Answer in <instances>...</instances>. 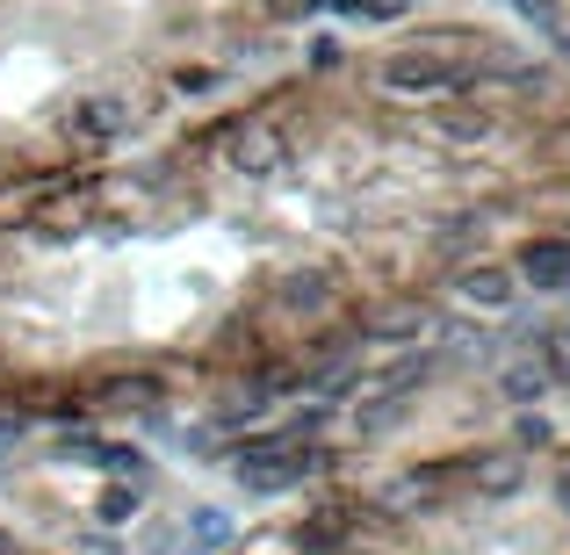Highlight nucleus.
I'll return each instance as SVG.
<instances>
[{"mask_svg":"<svg viewBox=\"0 0 570 555\" xmlns=\"http://www.w3.org/2000/svg\"><path fill=\"white\" fill-rule=\"evenodd\" d=\"M232 469H238V484H246L253 498H282V490H296L311 469H318V455H311L296 433H267V440H246V447H238Z\"/></svg>","mask_w":570,"mask_h":555,"instance_id":"nucleus-1","label":"nucleus"},{"mask_svg":"<svg viewBox=\"0 0 570 555\" xmlns=\"http://www.w3.org/2000/svg\"><path fill=\"white\" fill-rule=\"evenodd\" d=\"M383 87L390 95H455V87H470V72L448 66L441 51H390L383 58Z\"/></svg>","mask_w":570,"mask_h":555,"instance_id":"nucleus-2","label":"nucleus"},{"mask_svg":"<svg viewBox=\"0 0 570 555\" xmlns=\"http://www.w3.org/2000/svg\"><path fill=\"white\" fill-rule=\"evenodd\" d=\"M130 123H138V109H130L124 87H95V95L72 101V138H87V145H116Z\"/></svg>","mask_w":570,"mask_h":555,"instance_id":"nucleus-3","label":"nucleus"},{"mask_svg":"<svg viewBox=\"0 0 570 555\" xmlns=\"http://www.w3.org/2000/svg\"><path fill=\"white\" fill-rule=\"evenodd\" d=\"M333 296H340L333 267H282V275H275V310H282V318H325Z\"/></svg>","mask_w":570,"mask_h":555,"instance_id":"nucleus-4","label":"nucleus"},{"mask_svg":"<svg viewBox=\"0 0 570 555\" xmlns=\"http://www.w3.org/2000/svg\"><path fill=\"white\" fill-rule=\"evenodd\" d=\"M224 159H232V174H246V181H267V174H282V138L267 123H238L232 138H224Z\"/></svg>","mask_w":570,"mask_h":555,"instance_id":"nucleus-5","label":"nucleus"},{"mask_svg":"<svg viewBox=\"0 0 570 555\" xmlns=\"http://www.w3.org/2000/svg\"><path fill=\"white\" fill-rule=\"evenodd\" d=\"M513 289H520V275L499 260H476L455 275V304H470V310H513Z\"/></svg>","mask_w":570,"mask_h":555,"instance_id":"nucleus-6","label":"nucleus"},{"mask_svg":"<svg viewBox=\"0 0 570 555\" xmlns=\"http://www.w3.org/2000/svg\"><path fill=\"white\" fill-rule=\"evenodd\" d=\"M513 275L534 281V289H570V238H528Z\"/></svg>","mask_w":570,"mask_h":555,"instance_id":"nucleus-7","label":"nucleus"},{"mask_svg":"<svg viewBox=\"0 0 570 555\" xmlns=\"http://www.w3.org/2000/svg\"><path fill=\"white\" fill-rule=\"evenodd\" d=\"M542 389H549V368L534 361V354H513V361L499 368V397L520 404V412H534V404H542Z\"/></svg>","mask_w":570,"mask_h":555,"instance_id":"nucleus-8","label":"nucleus"},{"mask_svg":"<svg viewBox=\"0 0 570 555\" xmlns=\"http://www.w3.org/2000/svg\"><path fill=\"white\" fill-rule=\"evenodd\" d=\"M95 412H159V383H145V375H116V383L95 389Z\"/></svg>","mask_w":570,"mask_h":555,"instance_id":"nucleus-9","label":"nucleus"},{"mask_svg":"<svg viewBox=\"0 0 570 555\" xmlns=\"http://www.w3.org/2000/svg\"><path fill=\"white\" fill-rule=\"evenodd\" d=\"M66 455L72 462H87V469H116V476H145V462L130 455V447H109V440H95V433H72L66 440Z\"/></svg>","mask_w":570,"mask_h":555,"instance_id":"nucleus-10","label":"nucleus"},{"mask_svg":"<svg viewBox=\"0 0 570 555\" xmlns=\"http://www.w3.org/2000/svg\"><path fill=\"white\" fill-rule=\"evenodd\" d=\"M505 8H513L534 37H549V43H563V51H570V29H563V8H557V0H505Z\"/></svg>","mask_w":570,"mask_h":555,"instance_id":"nucleus-11","label":"nucleus"},{"mask_svg":"<svg viewBox=\"0 0 570 555\" xmlns=\"http://www.w3.org/2000/svg\"><path fill=\"white\" fill-rule=\"evenodd\" d=\"M470 476H476V490H484V498H505V490H520V455H484Z\"/></svg>","mask_w":570,"mask_h":555,"instance_id":"nucleus-12","label":"nucleus"},{"mask_svg":"<svg viewBox=\"0 0 570 555\" xmlns=\"http://www.w3.org/2000/svg\"><path fill=\"white\" fill-rule=\"evenodd\" d=\"M534 361L549 368V383H570V325H549V333L534 339Z\"/></svg>","mask_w":570,"mask_h":555,"instance_id":"nucleus-13","label":"nucleus"},{"mask_svg":"<svg viewBox=\"0 0 570 555\" xmlns=\"http://www.w3.org/2000/svg\"><path fill=\"white\" fill-rule=\"evenodd\" d=\"M426 368H433L426 354H404V361H390V368L376 375V383H383V397H412V389L426 383Z\"/></svg>","mask_w":570,"mask_h":555,"instance_id":"nucleus-14","label":"nucleus"},{"mask_svg":"<svg viewBox=\"0 0 570 555\" xmlns=\"http://www.w3.org/2000/svg\"><path fill=\"white\" fill-rule=\"evenodd\" d=\"M484 116H476V109H441V138H455V145H476V138H484Z\"/></svg>","mask_w":570,"mask_h":555,"instance_id":"nucleus-15","label":"nucleus"},{"mask_svg":"<svg viewBox=\"0 0 570 555\" xmlns=\"http://www.w3.org/2000/svg\"><path fill=\"white\" fill-rule=\"evenodd\" d=\"M419 325H426V318H419V310H397V318L368 325V339H390V347H412V339H419Z\"/></svg>","mask_w":570,"mask_h":555,"instance_id":"nucleus-16","label":"nucleus"},{"mask_svg":"<svg viewBox=\"0 0 570 555\" xmlns=\"http://www.w3.org/2000/svg\"><path fill=\"white\" fill-rule=\"evenodd\" d=\"M188 534H195L203 548H224V542H232V519H224V513H209V505H203V513H188Z\"/></svg>","mask_w":570,"mask_h":555,"instance_id":"nucleus-17","label":"nucleus"},{"mask_svg":"<svg viewBox=\"0 0 570 555\" xmlns=\"http://www.w3.org/2000/svg\"><path fill=\"white\" fill-rule=\"evenodd\" d=\"M95 513L109 519V527H124V519L138 513V490H130V484H109V490H101V505H95Z\"/></svg>","mask_w":570,"mask_h":555,"instance_id":"nucleus-18","label":"nucleus"},{"mask_svg":"<svg viewBox=\"0 0 570 555\" xmlns=\"http://www.w3.org/2000/svg\"><path fill=\"white\" fill-rule=\"evenodd\" d=\"M390 418H397V397H376V404H362V418H354V426H362V433H383Z\"/></svg>","mask_w":570,"mask_h":555,"instance_id":"nucleus-19","label":"nucleus"},{"mask_svg":"<svg viewBox=\"0 0 570 555\" xmlns=\"http://www.w3.org/2000/svg\"><path fill=\"white\" fill-rule=\"evenodd\" d=\"M513 440H520V447H542V440H549V426H542V418H534V412H520V426H513Z\"/></svg>","mask_w":570,"mask_h":555,"instance_id":"nucleus-20","label":"nucleus"},{"mask_svg":"<svg viewBox=\"0 0 570 555\" xmlns=\"http://www.w3.org/2000/svg\"><path fill=\"white\" fill-rule=\"evenodd\" d=\"M557 505H563V513H570V462H563V469H557Z\"/></svg>","mask_w":570,"mask_h":555,"instance_id":"nucleus-21","label":"nucleus"},{"mask_svg":"<svg viewBox=\"0 0 570 555\" xmlns=\"http://www.w3.org/2000/svg\"><path fill=\"white\" fill-rule=\"evenodd\" d=\"M14 433H22V426H14V418H0V447H8V440H14Z\"/></svg>","mask_w":570,"mask_h":555,"instance_id":"nucleus-22","label":"nucleus"},{"mask_svg":"<svg viewBox=\"0 0 570 555\" xmlns=\"http://www.w3.org/2000/svg\"><path fill=\"white\" fill-rule=\"evenodd\" d=\"M0 555H22V542H14V534H0Z\"/></svg>","mask_w":570,"mask_h":555,"instance_id":"nucleus-23","label":"nucleus"}]
</instances>
